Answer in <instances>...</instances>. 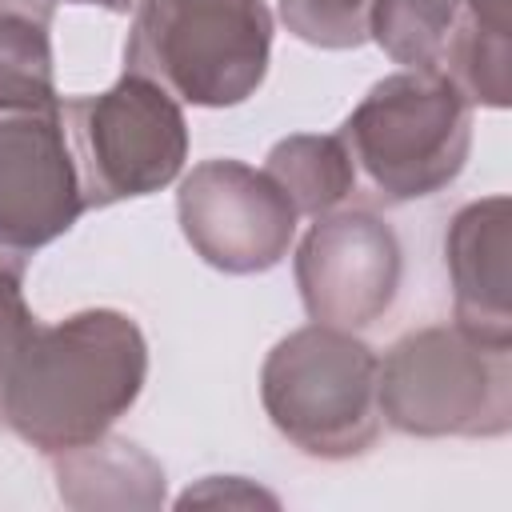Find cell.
<instances>
[{"instance_id": "obj_8", "label": "cell", "mask_w": 512, "mask_h": 512, "mask_svg": "<svg viewBox=\"0 0 512 512\" xmlns=\"http://www.w3.org/2000/svg\"><path fill=\"white\" fill-rule=\"evenodd\" d=\"M296 276L304 308L316 324L360 328L392 304L400 248L380 220L344 212L312 228L300 248Z\"/></svg>"}, {"instance_id": "obj_12", "label": "cell", "mask_w": 512, "mask_h": 512, "mask_svg": "<svg viewBox=\"0 0 512 512\" xmlns=\"http://www.w3.org/2000/svg\"><path fill=\"white\" fill-rule=\"evenodd\" d=\"M268 172L288 192L296 212H316V216L328 212L336 200H344V192L352 184V160H348L340 136H328V140L292 136L272 152Z\"/></svg>"}, {"instance_id": "obj_3", "label": "cell", "mask_w": 512, "mask_h": 512, "mask_svg": "<svg viewBox=\"0 0 512 512\" xmlns=\"http://www.w3.org/2000/svg\"><path fill=\"white\" fill-rule=\"evenodd\" d=\"M340 144L364 168L376 196H432L464 164L468 100L440 68L392 76L348 116Z\"/></svg>"}, {"instance_id": "obj_10", "label": "cell", "mask_w": 512, "mask_h": 512, "mask_svg": "<svg viewBox=\"0 0 512 512\" xmlns=\"http://www.w3.org/2000/svg\"><path fill=\"white\" fill-rule=\"evenodd\" d=\"M48 24L52 0H0V116L56 104Z\"/></svg>"}, {"instance_id": "obj_4", "label": "cell", "mask_w": 512, "mask_h": 512, "mask_svg": "<svg viewBox=\"0 0 512 512\" xmlns=\"http://www.w3.org/2000/svg\"><path fill=\"white\" fill-rule=\"evenodd\" d=\"M80 176L84 208L144 196L168 184L184 160V116L172 96L128 72L104 96L56 100Z\"/></svg>"}, {"instance_id": "obj_13", "label": "cell", "mask_w": 512, "mask_h": 512, "mask_svg": "<svg viewBox=\"0 0 512 512\" xmlns=\"http://www.w3.org/2000/svg\"><path fill=\"white\" fill-rule=\"evenodd\" d=\"M288 28L324 48H348L368 36L372 0H280Z\"/></svg>"}, {"instance_id": "obj_14", "label": "cell", "mask_w": 512, "mask_h": 512, "mask_svg": "<svg viewBox=\"0 0 512 512\" xmlns=\"http://www.w3.org/2000/svg\"><path fill=\"white\" fill-rule=\"evenodd\" d=\"M32 328H36V316L24 308L20 268L16 264H0V420H4V392H8L12 368H16Z\"/></svg>"}, {"instance_id": "obj_7", "label": "cell", "mask_w": 512, "mask_h": 512, "mask_svg": "<svg viewBox=\"0 0 512 512\" xmlns=\"http://www.w3.org/2000/svg\"><path fill=\"white\" fill-rule=\"evenodd\" d=\"M180 224L208 264L224 272H260L284 256L296 228V204L272 172L208 160L180 188Z\"/></svg>"}, {"instance_id": "obj_5", "label": "cell", "mask_w": 512, "mask_h": 512, "mask_svg": "<svg viewBox=\"0 0 512 512\" xmlns=\"http://www.w3.org/2000/svg\"><path fill=\"white\" fill-rule=\"evenodd\" d=\"M380 364L332 324L288 336L264 364V404L312 456H348L372 440Z\"/></svg>"}, {"instance_id": "obj_2", "label": "cell", "mask_w": 512, "mask_h": 512, "mask_svg": "<svg viewBox=\"0 0 512 512\" xmlns=\"http://www.w3.org/2000/svg\"><path fill=\"white\" fill-rule=\"evenodd\" d=\"M124 44L128 72L192 104H236L268 68L272 20L264 0H136Z\"/></svg>"}, {"instance_id": "obj_15", "label": "cell", "mask_w": 512, "mask_h": 512, "mask_svg": "<svg viewBox=\"0 0 512 512\" xmlns=\"http://www.w3.org/2000/svg\"><path fill=\"white\" fill-rule=\"evenodd\" d=\"M72 4H104V8H112V12H128L136 0H72Z\"/></svg>"}, {"instance_id": "obj_6", "label": "cell", "mask_w": 512, "mask_h": 512, "mask_svg": "<svg viewBox=\"0 0 512 512\" xmlns=\"http://www.w3.org/2000/svg\"><path fill=\"white\" fill-rule=\"evenodd\" d=\"M84 212L60 108L0 116V264L24 260Z\"/></svg>"}, {"instance_id": "obj_11", "label": "cell", "mask_w": 512, "mask_h": 512, "mask_svg": "<svg viewBox=\"0 0 512 512\" xmlns=\"http://www.w3.org/2000/svg\"><path fill=\"white\" fill-rule=\"evenodd\" d=\"M464 0H372L368 32L388 48L400 64L436 68L456 24Z\"/></svg>"}, {"instance_id": "obj_9", "label": "cell", "mask_w": 512, "mask_h": 512, "mask_svg": "<svg viewBox=\"0 0 512 512\" xmlns=\"http://www.w3.org/2000/svg\"><path fill=\"white\" fill-rule=\"evenodd\" d=\"M480 352L476 336L468 344L444 328L404 336L380 364V408L404 432H476L484 396L480 388H460V380L484 372Z\"/></svg>"}, {"instance_id": "obj_1", "label": "cell", "mask_w": 512, "mask_h": 512, "mask_svg": "<svg viewBox=\"0 0 512 512\" xmlns=\"http://www.w3.org/2000/svg\"><path fill=\"white\" fill-rule=\"evenodd\" d=\"M144 368V336L120 312L36 324L4 392V424L40 452H80L136 400Z\"/></svg>"}]
</instances>
